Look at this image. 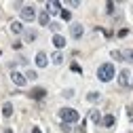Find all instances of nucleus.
<instances>
[{
  "instance_id": "1",
  "label": "nucleus",
  "mask_w": 133,
  "mask_h": 133,
  "mask_svg": "<svg viewBox=\"0 0 133 133\" xmlns=\"http://www.w3.org/2000/svg\"><path fill=\"white\" fill-rule=\"evenodd\" d=\"M114 74H116L114 63H110V61L102 63V65L97 68V80H102V82H110V80L114 78Z\"/></svg>"
},
{
  "instance_id": "2",
  "label": "nucleus",
  "mask_w": 133,
  "mask_h": 133,
  "mask_svg": "<svg viewBox=\"0 0 133 133\" xmlns=\"http://www.w3.org/2000/svg\"><path fill=\"white\" fill-rule=\"evenodd\" d=\"M59 118H61V123H65V125H74V123H78L80 121V114L74 110V108H59Z\"/></svg>"
},
{
  "instance_id": "3",
  "label": "nucleus",
  "mask_w": 133,
  "mask_h": 133,
  "mask_svg": "<svg viewBox=\"0 0 133 133\" xmlns=\"http://www.w3.org/2000/svg\"><path fill=\"white\" fill-rule=\"evenodd\" d=\"M21 19H23V21H34V19H36V11H34V6H30V4L23 6V9H21Z\"/></svg>"
},
{
  "instance_id": "4",
  "label": "nucleus",
  "mask_w": 133,
  "mask_h": 133,
  "mask_svg": "<svg viewBox=\"0 0 133 133\" xmlns=\"http://www.w3.org/2000/svg\"><path fill=\"white\" fill-rule=\"evenodd\" d=\"M11 80H13L17 87H25V82H28V80H25V74H21V72H15V70L11 72Z\"/></svg>"
},
{
  "instance_id": "5",
  "label": "nucleus",
  "mask_w": 133,
  "mask_h": 133,
  "mask_svg": "<svg viewBox=\"0 0 133 133\" xmlns=\"http://www.w3.org/2000/svg\"><path fill=\"white\" fill-rule=\"evenodd\" d=\"M70 34H72V38H74V40L82 38V34H85V28H82V23H72V28H70Z\"/></svg>"
},
{
  "instance_id": "6",
  "label": "nucleus",
  "mask_w": 133,
  "mask_h": 133,
  "mask_svg": "<svg viewBox=\"0 0 133 133\" xmlns=\"http://www.w3.org/2000/svg\"><path fill=\"white\" fill-rule=\"evenodd\" d=\"M118 85H121V87H129V85H131V74H129V70H121V72H118Z\"/></svg>"
},
{
  "instance_id": "7",
  "label": "nucleus",
  "mask_w": 133,
  "mask_h": 133,
  "mask_svg": "<svg viewBox=\"0 0 133 133\" xmlns=\"http://www.w3.org/2000/svg\"><path fill=\"white\" fill-rule=\"evenodd\" d=\"M61 11H63L61 9V2H57V0H55V2H46V13L49 15H57Z\"/></svg>"
},
{
  "instance_id": "8",
  "label": "nucleus",
  "mask_w": 133,
  "mask_h": 133,
  "mask_svg": "<svg viewBox=\"0 0 133 133\" xmlns=\"http://www.w3.org/2000/svg\"><path fill=\"white\" fill-rule=\"evenodd\" d=\"M36 65H38V68H46V65H49V57H46V53H42V51L36 53Z\"/></svg>"
},
{
  "instance_id": "9",
  "label": "nucleus",
  "mask_w": 133,
  "mask_h": 133,
  "mask_svg": "<svg viewBox=\"0 0 133 133\" xmlns=\"http://www.w3.org/2000/svg\"><path fill=\"white\" fill-rule=\"evenodd\" d=\"M44 95H46V89H42V87H34V89L30 91V97L32 99H42Z\"/></svg>"
},
{
  "instance_id": "10",
  "label": "nucleus",
  "mask_w": 133,
  "mask_h": 133,
  "mask_svg": "<svg viewBox=\"0 0 133 133\" xmlns=\"http://www.w3.org/2000/svg\"><path fill=\"white\" fill-rule=\"evenodd\" d=\"M53 44H55L57 51H61V49L65 46V38H63L61 34H53Z\"/></svg>"
},
{
  "instance_id": "11",
  "label": "nucleus",
  "mask_w": 133,
  "mask_h": 133,
  "mask_svg": "<svg viewBox=\"0 0 133 133\" xmlns=\"http://www.w3.org/2000/svg\"><path fill=\"white\" fill-rule=\"evenodd\" d=\"M89 118H91V123H95V125H99V123H102V118H104V116H102V112H99V110H91L89 112Z\"/></svg>"
},
{
  "instance_id": "12",
  "label": "nucleus",
  "mask_w": 133,
  "mask_h": 133,
  "mask_svg": "<svg viewBox=\"0 0 133 133\" xmlns=\"http://www.w3.org/2000/svg\"><path fill=\"white\" fill-rule=\"evenodd\" d=\"M38 23H40V25H51V15H49L46 11H42V13L38 15Z\"/></svg>"
},
{
  "instance_id": "13",
  "label": "nucleus",
  "mask_w": 133,
  "mask_h": 133,
  "mask_svg": "<svg viewBox=\"0 0 133 133\" xmlns=\"http://www.w3.org/2000/svg\"><path fill=\"white\" fill-rule=\"evenodd\" d=\"M99 99H102V93H99V91H89V93H87V102H91V104H97Z\"/></svg>"
},
{
  "instance_id": "14",
  "label": "nucleus",
  "mask_w": 133,
  "mask_h": 133,
  "mask_svg": "<svg viewBox=\"0 0 133 133\" xmlns=\"http://www.w3.org/2000/svg\"><path fill=\"white\" fill-rule=\"evenodd\" d=\"M114 123H116V118H114L112 114H106L104 118H102V125H104V127H108V129H110V127H114Z\"/></svg>"
},
{
  "instance_id": "15",
  "label": "nucleus",
  "mask_w": 133,
  "mask_h": 133,
  "mask_svg": "<svg viewBox=\"0 0 133 133\" xmlns=\"http://www.w3.org/2000/svg\"><path fill=\"white\" fill-rule=\"evenodd\" d=\"M123 61H127V63H133V49H123Z\"/></svg>"
},
{
  "instance_id": "16",
  "label": "nucleus",
  "mask_w": 133,
  "mask_h": 133,
  "mask_svg": "<svg viewBox=\"0 0 133 133\" xmlns=\"http://www.w3.org/2000/svg\"><path fill=\"white\" fill-rule=\"evenodd\" d=\"M2 116H4V118H11V116H13V104L11 102H6L2 106Z\"/></svg>"
},
{
  "instance_id": "17",
  "label": "nucleus",
  "mask_w": 133,
  "mask_h": 133,
  "mask_svg": "<svg viewBox=\"0 0 133 133\" xmlns=\"http://www.w3.org/2000/svg\"><path fill=\"white\" fill-rule=\"evenodd\" d=\"M11 32H13V34H23V25H21V21H13V23H11Z\"/></svg>"
},
{
  "instance_id": "18",
  "label": "nucleus",
  "mask_w": 133,
  "mask_h": 133,
  "mask_svg": "<svg viewBox=\"0 0 133 133\" xmlns=\"http://www.w3.org/2000/svg\"><path fill=\"white\" fill-rule=\"evenodd\" d=\"M51 59H53V63H55V65L63 63V55H61V51H55V53L51 55Z\"/></svg>"
},
{
  "instance_id": "19",
  "label": "nucleus",
  "mask_w": 133,
  "mask_h": 133,
  "mask_svg": "<svg viewBox=\"0 0 133 133\" xmlns=\"http://www.w3.org/2000/svg\"><path fill=\"white\" fill-rule=\"evenodd\" d=\"M59 15H61V19H63V21H70V19H72V11H70V9H63Z\"/></svg>"
},
{
  "instance_id": "20",
  "label": "nucleus",
  "mask_w": 133,
  "mask_h": 133,
  "mask_svg": "<svg viewBox=\"0 0 133 133\" xmlns=\"http://www.w3.org/2000/svg\"><path fill=\"white\" fill-rule=\"evenodd\" d=\"M36 36H38V34H36L34 30H30V32H25V42H32V40H36Z\"/></svg>"
},
{
  "instance_id": "21",
  "label": "nucleus",
  "mask_w": 133,
  "mask_h": 133,
  "mask_svg": "<svg viewBox=\"0 0 133 133\" xmlns=\"http://www.w3.org/2000/svg\"><path fill=\"white\" fill-rule=\"evenodd\" d=\"M114 11H116V4L114 2H106V13L108 15H114Z\"/></svg>"
},
{
  "instance_id": "22",
  "label": "nucleus",
  "mask_w": 133,
  "mask_h": 133,
  "mask_svg": "<svg viewBox=\"0 0 133 133\" xmlns=\"http://www.w3.org/2000/svg\"><path fill=\"white\" fill-rule=\"evenodd\" d=\"M61 95H63V99H72L74 97V89H65Z\"/></svg>"
},
{
  "instance_id": "23",
  "label": "nucleus",
  "mask_w": 133,
  "mask_h": 133,
  "mask_svg": "<svg viewBox=\"0 0 133 133\" xmlns=\"http://www.w3.org/2000/svg\"><path fill=\"white\" fill-rule=\"evenodd\" d=\"M25 78H30V80H36V72H34V70H28V72H25Z\"/></svg>"
},
{
  "instance_id": "24",
  "label": "nucleus",
  "mask_w": 133,
  "mask_h": 133,
  "mask_svg": "<svg viewBox=\"0 0 133 133\" xmlns=\"http://www.w3.org/2000/svg\"><path fill=\"white\" fill-rule=\"evenodd\" d=\"M110 55H112V59H123V53L121 51H112Z\"/></svg>"
},
{
  "instance_id": "25",
  "label": "nucleus",
  "mask_w": 133,
  "mask_h": 133,
  "mask_svg": "<svg viewBox=\"0 0 133 133\" xmlns=\"http://www.w3.org/2000/svg\"><path fill=\"white\" fill-rule=\"evenodd\" d=\"M49 28H51V30L55 32V34H57V30H61V25H59V23H51V25H49Z\"/></svg>"
},
{
  "instance_id": "26",
  "label": "nucleus",
  "mask_w": 133,
  "mask_h": 133,
  "mask_svg": "<svg viewBox=\"0 0 133 133\" xmlns=\"http://www.w3.org/2000/svg\"><path fill=\"white\" fill-rule=\"evenodd\" d=\"M61 131H63V133H70V125H65V123H61Z\"/></svg>"
},
{
  "instance_id": "27",
  "label": "nucleus",
  "mask_w": 133,
  "mask_h": 133,
  "mask_svg": "<svg viewBox=\"0 0 133 133\" xmlns=\"http://www.w3.org/2000/svg\"><path fill=\"white\" fill-rule=\"evenodd\" d=\"M127 34H129V30H127V28H123V30L118 32V36H121V38H123V36H127Z\"/></svg>"
},
{
  "instance_id": "28",
  "label": "nucleus",
  "mask_w": 133,
  "mask_h": 133,
  "mask_svg": "<svg viewBox=\"0 0 133 133\" xmlns=\"http://www.w3.org/2000/svg\"><path fill=\"white\" fill-rule=\"evenodd\" d=\"M32 133H42V131H40V127H34V129H32Z\"/></svg>"
},
{
  "instance_id": "29",
  "label": "nucleus",
  "mask_w": 133,
  "mask_h": 133,
  "mask_svg": "<svg viewBox=\"0 0 133 133\" xmlns=\"http://www.w3.org/2000/svg\"><path fill=\"white\" fill-rule=\"evenodd\" d=\"M4 133H13V129H4Z\"/></svg>"
},
{
  "instance_id": "30",
  "label": "nucleus",
  "mask_w": 133,
  "mask_h": 133,
  "mask_svg": "<svg viewBox=\"0 0 133 133\" xmlns=\"http://www.w3.org/2000/svg\"><path fill=\"white\" fill-rule=\"evenodd\" d=\"M129 87H133V80H131V85H129Z\"/></svg>"
}]
</instances>
